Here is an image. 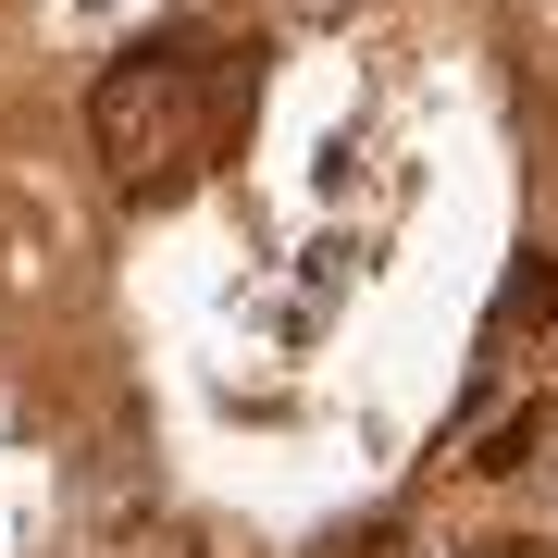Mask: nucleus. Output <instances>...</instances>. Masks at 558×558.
I'll return each instance as SVG.
<instances>
[{"label": "nucleus", "mask_w": 558, "mask_h": 558, "mask_svg": "<svg viewBox=\"0 0 558 558\" xmlns=\"http://www.w3.org/2000/svg\"><path fill=\"white\" fill-rule=\"evenodd\" d=\"M248 100V75L223 50L199 38H149V50H124L100 87H87V137H100V161L137 199H161V186H186L199 161L223 149V112Z\"/></svg>", "instance_id": "obj_1"}, {"label": "nucleus", "mask_w": 558, "mask_h": 558, "mask_svg": "<svg viewBox=\"0 0 558 558\" xmlns=\"http://www.w3.org/2000/svg\"><path fill=\"white\" fill-rule=\"evenodd\" d=\"M521 323H558V260H546V248L497 286V336H521Z\"/></svg>", "instance_id": "obj_2"}, {"label": "nucleus", "mask_w": 558, "mask_h": 558, "mask_svg": "<svg viewBox=\"0 0 558 558\" xmlns=\"http://www.w3.org/2000/svg\"><path fill=\"white\" fill-rule=\"evenodd\" d=\"M534 447H546V422H534V410H509L497 435H484V459H472V472H534Z\"/></svg>", "instance_id": "obj_3"}]
</instances>
